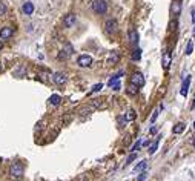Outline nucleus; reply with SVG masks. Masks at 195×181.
Segmentation results:
<instances>
[{"mask_svg": "<svg viewBox=\"0 0 195 181\" xmlns=\"http://www.w3.org/2000/svg\"><path fill=\"white\" fill-rule=\"evenodd\" d=\"M22 9H23V12H25L26 15H31L32 12H34V5H32L31 2H26V3L23 5V8H22Z\"/></svg>", "mask_w": 195, "mask_h": 181, "instance_id": "obj_15", "label": "nucleus"}, {"mask_svg": "<svg viewBox=\"0 0 195 181\" xmlns=\"http://www.w3.org/2000/svg\"><path fill=\"white\" fill-rule=\"evenodd\" d=\"M75 23V15L74 14H68V15H65V19H63V25L66 26V28H72Z\"/></svg>", "mask_w": 195, "mask_h": 181, "instance_id": "obj_12", "label": "nucleus"}, {"mask_svg": "<svg viewBox=\"0 0 195 181\" xmlns=\"http://www.w3.org/2000/svg\"><path fill=\"white\" fill-rule=\"evenodd\" d=\"M2 48H3V43H2V40H0V51H2Z\"/></svg>", "mask_w": 195, "mask_h": 181, "instance_id": "obj_38", "label": "nucleus"}, {"mask_svg": "<svg viewBox=\"0 0 195 181\" xmlns=\"http://www.w3.org/2000/svg\"><path fill=\"white\" fill-rule=\"evenodd\" d=\"M137 158V153H132V155H129L128 157V160H126V163H131V161H134V160Z\"/></svg>", "mask_w": 195, "mask_h": 181, "instance_id": "obj_32", "label": "nucleus"}, {"mask_svg": "<svg viewBox=\"0 0 195 181\" xmlns=\"http://www.w3.org/2000/svg\"><path fill=\"white\" fill-rule=\"evenodd\" d=\"M12 34H14V28H11V26H5V28L0 29V39H2V40L11 39Z\"/></svg>", "mask_w": 195, "mask_h": 181, "instance_id": "obj_7", "label": "nucleus"}, {"mask_svg": "<svg viewBox=\"0 0 195 181\" xmlns=\"http://www.w3.org/2000/svg\"><path fill=\"white\" fill-rule=\"evenodd\" d=\"M194 149H195V140H194Z\"/></svg>", "mask_w": 195, "mask_h": 181, "instance_id": "obj_41", "label": "nucleus"}, {"mask_svg": "<svg viewBox=\"0 0 195 181\" xmlns=\"http://www.w3.org/2000/svg\"><path fill=\"white\" fill-rule=\"evenodd\" d=\"M146 167H148V163L142 161V163H138L137 166L134 167V172H143V170H146Z\"/></svg>", "mask_w": 195, "mask_h": 181, "instance_id": "obj_19", "label": "nucleus"}, {"mask_svg": "<svg viewBox=\"0 0 195 181\" xmlns=\"http://www.w3.org/2000/svg\"><path fill=\"white\" fill-rule=\"evenodd\" d=\"M189 84H191V75H186L185 80H183V84H181V89H180V94L183 97L187 95V91H189Z\"/></svg>", "mask_w": 195, "mask_h": 181, "instance_id": "obj_9", "label": "nucleus"}, {"mask_svg": "<svg viewBox=\"0 0 195 181\" xmlns=\"http://www.w3.org/2000/svg\"><path fill=\"white\" fill-rule=\"evenodd\" d=\"M194 39H195V28H194Z\"/></svg>", "mask_w": 195, "mask_h": 181, "instance_id": "obj_39", "label": "nucleus"}, {"mask_svg": "<svg viewBox=\"0 0 195 181\" xmlns=\"http://www.w3.org/2000/svg\"><path fill=\"white\" fill-rule=\"evenodd\" d=\"M129 40H131L134 45L138 43V34H137V31H135V29H129Z\"/></svg>", "mask_w": 195, "mask_h": 181, "instance_id": "obj_17", "label": "nucleus"}, {"mask_svg": "<svg viewBox=\"0 0 195 181\" xmlns=\"http://www.w3.org/2000/svg\"><path fill=\"white\" fill-rule=\"evenodd\" d=\"M158 118V109H155L154 111V114H152V117H151V123H155V120Z\"/></svg>", "mask_w": 195, "mask_h": 181, "instance_id": "obj_29", "label": "nucleus"}, {"mask_svg": "<svg viewBox=\"0 0 195 181\" xmlns=\"http://www.w3.org/2000/svg\"><path fill=\"white\" fill-rule=\"evenodd\" d=\"M66 75H65V74H62V72H56L52 75V82L56 83V84H65L66 83Z\"/></svg>", "mask_w": 195, "mask_h": 181, "instance_id": "obj_10", "label": "nucleus"}, {"mask_svg": "<svg viewBox=\"0 0 195 181\" xmlns=\"http://www.w3.org/2000/svg\"><path fill=\"white\" fill-rule=\"evenodd\" d=\"M157 132H158V129H157V126H154V127H151V134L152 135H155Z\"/></svg>", "mask_w": 195, "mask_h": 181, "instance_id": "obj_34", "label": "nucleus"}, {"mask_svg": "<svg viewBox=\"0 0 195 181\" xmlns=\"http://www.w3.org/2000/svg\"><path fill=\"white\" fill-rule=\"evenodd\" d=\"M0 71H2V63H0Z\"/></svg>", "mask_w": 195, "mask_h": 181, "instance_id": "obj_40", "label": "nucleus"}, {"mask_svg": "<svg viewBox=\"0 0 195 181\" xmlns=\"http://www.w3.org/2000/svg\"><path fill=\"white\" fill-rule=\"evenodd\" d=\"M72 51H74V49H72V46H71V45H66V46H65V52H66L68 55H71V54H72Z\"/></svg>", "mask_w": 195, "mask_h": 181, "instance_id": "obj_30", "label": "nucleus"}, {"mask_svg": "<svg viewBox=\"0 0 195 181\" xmlns=\"http://www.w3.org/2000/svg\"><path fill=\"white\" fill-rule=\"evenodd\" d=\"M191 14H192V23L195 25V8H194L192 11H191Z\"/></svg>", "mask_w": 195, "mask_h": 181, "instance_id": "obj_36", "label": "nucleus"}, {"mask_svg": "<svg viewBox=\"0 0 195 181\" xmlns=\"http://www.w3.org/2000/svg\"><path fill=\"white\" fill-rule=\"evenodd\" d=\"M77 63H78L80 68H88V66L92 65V57L91 55H80Z\"/></svg>", "mask_w": 195, "mask_h": 181, "instance_id": "obj_6", "label": "nucleus"}, {"mask_svg": "<svg viewBox=\"0 0 195 181\" xmlns=\"http://www.w3.org/2000/svg\"><path fill=\"white\" fill-rule=\"evenodd\" d=\"M49 103L52 104V106H58L62 103V97L58 94H52L51 97H49Z\"/></svg>", "mask_w": 195, "mask_h": 181, "instance_id": "obj_16", "label": "nucleus"}, {"mask_svg": "<svg viewBox=\"0 0 195 181\" xmlns=\"http://www.w3.org/2000/svg\"><path fill=\"white\" fill-rule=\"evenodd\" d=\"M118 28V25H117V20L115 19H108L106 20V23H105V31L108 34H114L117 31Z\"/></svg>", "mask_w": 195, "mask_h": 181, "instance_id": "obj_3", "label": "nucleus"}, {"mask_svg": "<svg viewBox=\"0 0 195 181\" xmlns=\"http://www.w3.org/2000/svg\"><path fill=\"white\" fill-rule=\"evenodd\" d=\"M92 106L95 109H105L106 106H108V102L105 98H94L92 100Z\"/></svg>", "mask_w": 195, "mask_h": 181, "instance_id": "obj_11", "label": "nucleus"}, {"mask_svg": "<svg viewBox=\"0 0 195 181\" xmlns=\"http://www.w3.org/2000/svg\"><path fill=\"white\" fill-rule=\"evenodd\" d=\"M142 146H143V140H138V141H137V143H135V144L132 146V149H131V151H132V152H135V151H138V149L142 147Z\"/></svg>", "mask_w": 195, "mask_h": 181, "instance_id": "obj_26", "label": "nucleus"}, {"mask_svg": "<svg viewBox=\"0 0 195 181\" xmlns=\"http://www.w3.org/2000/svg\"><path fill=\"white\" fill-rule=\"evenodd\" d=\"M23 172H25V167H23V164H22V163H12V164H11L9 173L12 175V177L20 178L22 175H23Z\"/></svg>", "mask_w": 195, "mask_h": 181, "instance_id": "obj_1", "label": "nucleus"}, {"mask_svg": "<svg viewBox=\"0 0 195 181\" xmlns=\"http://www.w3.org/2000/svg\"><path fill=\"white\" fill-rule=\"evenodd\" d=\"M6 11H8L6 5H5L3 2H0V17H3V15H6Z\"/></svg>", "mask_w": 195, "mask_h": 181, "instance_id": "obj_24", "label": "nucleus"}, {"mask_svg": "<svg viewBox=\"0 0 195 181\" xmlns=\"http://www.w3.org/2000/svg\"><path fill=\"white\" fill-rule=\"evenodd\" d=\"M185 129H186L185 123H177L174 127H172V132H174L175 135H178V134H181V132H185Z\"/></svg>", "mask_w": 195, "mask_h": 181, "instance_id": "obj_14", "label": "nucleus"}, {"mask_svg": "<svg viewBox=\"0 0 195 181\" xmlns=\"http://www.w3.org/2000/svg\"><path fill=\"white\" fill-rule=\"evenodd\" d=\"M124 118H126V121H134L135 118H137V114H135L134 109H129L126 112V115H124Z\"/></svg>", "mask_w": 195, "mask_h": 181, "instance_id": "obj_18", "label": "nucleus"}, {"mask_svg": "<svg viewBox=\"0 0 195 181\" xmlns=\"http://www.w3.org/2000/svg\"><path fill=\"white\" fill-rule=\"evenodd\" d=\"M101 88H103V84L101 83H97L95 86H92V89H91V94H92V92H99Z\"/></svg>", "mask_w": 195, "mask_h": 181, "instance_id": "obj_28", "label": "nucleus"}, {"mask_svg": "<svg viewBox=\"0 0 195 181\" xmlns=\"http://www.w3.org/2000/svg\"><path fill=\"white\" fill-rule=\"evenodd\" d=\"M129 83H132L135 84V86H138V88H142L143 84H144V77H143V74H140V72H135L131 75V82Z\"/></svg>", "mask_w": 195, "mask_h": 181, "instance_id": "obj_4", "label": "nucleus"}, {"mask_svg": "<svg viewBox=\"0 0 195 181\" xmlns=\"http://www.w3.org/2000/svg\"><path fill=\"white\" fill-rule=\"evenodd\" d=\"M161 66H163V69H167L171 66V54H169V52H164V54H163V58H161Z\"/></svg>", "mask_w": 195, "mask_h": 181, "instance_id": "obj_13", "label": "nucleus"}, {"mask_svg": "<svg viewBox=\"0 0 195 181\" xmlns=\"http://www.w3.org/2000/svg\"><path fill=\"white\" fill-rule=\"evenodd\" d=\"M92 9H94V12L103 15L108 11V3L105 2V0H95V2L92 3Z\"/></svg>", "mask_w": 195, "mask_h": 181, "instance_id": "obj_2", "label": "nucleus"}, {"mask_svg": "<svg viewBox=\"0 0 195 181\" xmlns=\"http://www.w3.org/2000/svg\"><path fill=\"white\" fill-rule=\"evenodd\" d=\"M131 58H132L134 61H138L140 58H142V49H138V48H137V49L134 51V54L131 55Z\"/></svg>", "mask_w": 195, "mask_h": 181, "instance_id": "obj_22", "label": "nucleus"}, {"mask_svg": "<svg viewBox=\"0 0 195 181\" xmlns=\"http://www.w3.org/2000/svg\"><path fill=\"white\" fill-rule=\"evenodd\" d=\"M68 57V54L65 51H60V54H58V58H60V60H63V58H66Z\"/></svg>", "mask_w": 195, "mask_h": 181, "instance_id": "obj_33", "label": "nucleus"}, {"mask_svg": "<svg viewBox=\"0 0 195 181\" xmlns=\"http://www.w3.org/2000/svg\"><path fill=\"white\" fill-rule=\"evenodd\" d=\"M120 75H123V72H120V74H117V75H114L111 80H109V82H108V86H114V84H115V83H118V82H120Z\"/></svg>", "mask_w": 195, "mask_h": 181, "instance_id": "obj_20", "label": "nucleus"}, {"mask_svg": "<svg viewBox=\"0 0 195 181\" xmlns=\"http://www.w3.org/2000/svg\"><path fill=\"white\" fill-rule=\"evenodd\" d=\"M137 92H138V86H135V84L129 83V88H128V94H129V95H137Z\"/></svg>", "mask_w": 195, "mask_h": 181, "instance_id": "obj_21", "label": "nucleus"}, {"mask_svg": "<svg viewBox=\"0 0 195 181\" xmlns=\"http://www.w3.org/2000/svg\"><path fill=\"white\" fill-rule=\"evenodd\" d=\"M112 89H114V91H118V89H120V82L114 84V86H112Z\"/></svg>", "mask_w": 195, "mask_h": 181, "instance_id": "obj_35", "label": "nucleus"}, {"mask_svg": "<svg viewBox=\"0 0 195 181\" xmlns=\"http://www.w3.org/2000/svg\"><path fill=\"white\" fill-rule=\"evenodd\" d=\"M146 177H148V173H146V170H143V172L138 175V178H137V180H138V181H144Z\"/></svg>", "mask_w": 195, "mask_h": 181, "instance_id": "obj_31", "label": "nucleus"}, {"mask_svg": "<svg viewBox=\"0 0 195 181\" xmlns=\"http://www.w3.org/2000/svg\"><path fill=\"white\" fill-rule=\"evenodd\" d=\"M191 109H192V111H194V109H195V98H194V103H192V104H191Z\"/></svg>", "mask_w": 195, "mask_h": 181, "instance_id": "obj_37", "label": "nucleus"}, {"mask_svg": "<svg viewBox=\"0 0 195 181\" xmlns=\"http://www.w3.org/2000/svg\"><path fill=\"white\" fill-rule=\"evenodd\" d=\"M194 127H195V121H194Z\"/></svg>", "mask_w": 195, "mask_h": 181, "instance_id": "obj_42", "label": "nucleus"}, {"mask_svg": "<svg viewBox=\"0 0 195 181\" xmlns=\"http://www.w3.org/2000/svg\"><path fill=\"white\" fill-rule=\"evenodd\" d=\"M118 60H120V54H118L117 51H111L108 58H106V65L108 66H114V65L118 63Z\"/></svg>", "mask_w": 195, "mask_h": 181, "instance_id": "obj_5", "label": "nucleus"}, {"mask_svg": "<svg viewBox=\"0 0 195 181\" xmlns=\"http://www.w3.org/2000/svg\"><path fill=\"white\" fill-rule=\"evenodd\" d=\"M177 26H178V22H177L175 19H172L171 22H169V29H171V31H175Z\"/></svg>", "mask_w": 195, "mask_h": 181, "instance_id": "obj_25", "label": "nucleus"}, {"mask_svg": "<svg viewBox=\"0 0 195 181\" xmlns=\"http://www.w3.org/2000/svg\"><path fill=\"white\" fill-rule=\"evenodd\" d=\"M181 12V2L180 0H174L171 3V14L172 15H180Z\"/></svg>", "mask_w": 195, "mask_h": 181, "instance_id": "obj_8", "label": "nucleus"}, {"mask_svg": "<svg viewBox=\"0 0 195 181\" xmlns=\"http://www.w3.org/2000/svg\"><path fill=\"white\" fill-rule=\"evenodd\" d=\"M192 51H194V41H192V40H189V41H187V45H186L185 54H186V55H191V54H192Z\"/></svg>", "mask_w": 195, "mask_h": 181, "instance_id": "obj_23", "label": "nucleus"}, {"mask_svg": "<svg viewBox=\"0 0 195 181\" xmlns=\"http://www.w3.org/2000/svg\"><path fill=\"white\" fill-rule=\"evenodd\" d=\"M157 149H158V140H157L154 144H151V146H149V153H155Z\"/></svg>", "mask_w": 195, "mask_h": 181, "instance_id": "obj_27", "label": "nucleus"}]
</instances>
